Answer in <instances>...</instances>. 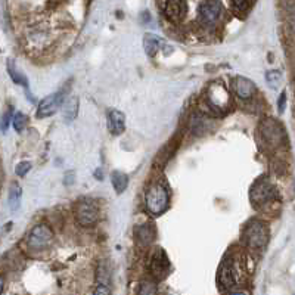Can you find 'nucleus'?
Segmentation results:
<instances>
[{
  "mask_svg": "<svg viewBox=\"0 0 295 295\" xmlns=\"http://www.w3.org/2000/svg\"><path fill=\"white\" fill-rule=\"evenodd\" d=\"M146 207L151 214L160 215L165 211L168 205V192L161 181H155L151 184V188L146 192Z\"/></svg>",
  "mask_w": 295,
  "mask_h": 295,
  "instance_id": "obj_1",
  "label": "nucleus"
},
{
  "mask_svg": "<svg viewBox=\"0 0 295 295\" xmlns=\"http://www.w3.org/2000/svg\"><path fill=\"white\" fill-rule=\"evenodd\" d=\"M245 242L248 248L254 251H260L267 242V230L260 221H252L245 232Z\"/></svg>",
  "mask_w": 295,
  "mask_h": 295,
  "instance_id": "obj_2",
  "label": "nucleus"
},
{
  "mask_svg": "<svg viewBox=\"0 0 295 295\" xmlns=\"http://www.w3.org/2000/svg\"><path fill=\"white\" fill-rule=\"evenodd\" d=\"M76 217L79 225L83 228H90L96 223L98 220V208L93 201L82 199L76 205Z\"/></svg>",
  "mask_w": 295,
  "mask_h": 295,
  "instance_id": "obj_3",
  "label": "nucleus"
},
{
  "mask_svg": "<svg viewBox=\"0 0 295 295\" xmlns=\"http://www.w3.org/2000/svg\"><path fill=\"white\" fill-rule=\"evenodd\" d=\"M207 102L215 111H225L230 105V96H229L228 90L225 89V86L211 84L208 89Z\"/></svg>",
  "mask_w": 295,
  "mask_h": 295,
  "instance_id": "obj_4",
  "label": "nucleus"
},
{
  "mask_svg": "<svg viewBox=\"0 0 295 295\" xmlns=\"http://www.w3.org/2000/svg\"><path fill=\"white\" fill-rule=\"evenodd\" d=\"M198 14H199V19L204 24L207 25L215 24L221 16V14H223V5H221L220 0H204L199 5Z\"/></svg>",
  "mask_w": 295,
  "mask_h": 295,
  "instance_id": "obj_5",
  "label": "nucleus"
},
{
  "mask_svg": "<svg viewBox=\"0 0 295 295\" xmlns=\"http://www.w3.org/2000/svg\"><path fill=\"white\" fill-rule=\"evenodd\" d=\"M53 235H52V230L45 226V225H40V226H35L30 235H28V246L31 249H35V251H40V249H45L50 241H52Z\"/></svg>",
  "mask_w": 295,
  "mask_h": 295,
  "instance_id": "obj_6",
  "label": "nucleus"
},
{
  "mask_svg": "<svg viewBox=\"0 0 295 295\" xmlns=\"http://www.w3.org/2000/svg\"><path fill=\"white\" fill-rule=\"evenodd\" d=\"M64 100H65V99L62 98V92H58V93H53V95L46 96V98L42 99L40 103H39V109H37V117H39V118L50 117L52 114L56 113L58 106H62Z\"/></svg>",
  "mask_w": 295,
  "mask_h": 295,
  "instance_id": "obj_7",
  "label": "nucleus"
},
{
  "mask_svg": "<svg viewBox=\"0 0 295 295\" xmlns=\"http://www.w3.org/2000/svg\"><path fill=\"white\" fill-rule=\"evenodd\" d=\"M273 188L267 181H257L251 189V201L255 205L264 204L273 198Z\"/></svg>",
  "mask_w": 295,
  "mask_h": 295,
  "instance_id": "obj_8",
  "label": "nucleus"
},
{
  "mask_svg": "<svg viewBox=\"0 0 295 295\" xmlns=\"http://www.w3.org/2000/svg\"><path fill=\"white\" fill-rule=\"evenodd\" d=\"M149 266H151V272H152L154 276H157V278L165 276V273H167L170 264H168V258H167V255H165V251H164L163 248H157V249L154 251V254H152V257H151Z\"/></svg>",
  "mask_w": 295,
  "mask_h": 295,
  "instance_id": "obj_9",
  "label": "nucleus"
},
{
  "mask_svg": "<svg viewBox=\"0 0 295 295\" xmlns=\"http://www.w3.org/2000/svg\"><path fill=\"white\" fill-rule=\"evenodd\" d=\"M165 15L173 22H180L186 15V0H165Z\"/></svg>",
  "mask_w": 295,
  "mask_h": 295,
  "instance_id": "obj_10",
  "label": "nucleus"
},
{
  "mask_svg": "<svg viewBox=\"0 0 295 295\" xmlns=\"http://www.w3.org/2000/svg\"><path fill=\"white\" fill-rule=\"evenodd\" d=\"M233 89H235V93L241 99H249L255 93L254 83L251 80L242 77V76H238L236 79H233Z\"/></svg>",
  "mask_w": 295,
  "mask_h": 295,
  "instance_id": "obj_11",
  "label": "nucleus"
},
{
  "mask_svg": "<svg viewBox=\"0 0 295 295\" xmlns=\"http://www.w3.org/2000/svg\"><path fill=\"white\" fill-rule=\"evenodd\" d=\"M108 120H109V131L113 134H121L124 131L126 118H124L123 113H120V111H117V109L109 111Z\"/></svg>",
  "mask_w": 295,
  "mask_h": 295,
  "instance_id": "obj_12",
  "label": "nucleus"
},
{
  "mask_svg": "<svg viewBox=\"0 0 295 295\" xmlns=\"http://www.w3.org/2000/svg\"><path fill=\"white\" fill-rule=\"evenodd\" d=\"M62 117L65 121H72L74 118L77 117V113H79V98L76 96H69L64 100L62 103Z\"/></svg>",
  "mask_w": 295,
  "mask_h": 295,
  "instance_id": "obj_13",
  "label": "nucleus"
},
{
  "mask_svg": "<svg viewBox=\"0 0 295 295\" xmlns=\"http://www.w3.org/2000/svg\"><path fill=\"white\" fill-rule=\"evenodd\" d=\"M111 181H113V186L117 194H123L129 184V177L123 171H113L111 174Z\"/></svg>",
  "mask_w": 295,
  "mask_h": 295,
  "instance_id": "obj_14",
  "label": "nucleus"
},
{
  "mask_svg": "<svg viewBox=\"0 0 295 295\" xmlns=\"http://www.w3.org/2000/svg\"><path fill=\"white\" fill-rule=\"evenodd\" d=\"M143 48H145V52L149 55V56H154L160 48V37L155 35V34H151L148 33L145 34V39H143Z\"/></svg>",
  "mask_w": 295,
  "mask_h": 295,
  "instance_id": "obj_15",
  "label": "nucleus"
},
{
  "mask_svg": "<svg viewBox=\"0 0 295 295\" xmlns=\"http://www.w3.org/2000/svg\"><path fill=\"white\" fill-rule=\"evenodd\" d=\"M136 238L142 245H148L151 244L154 239V230L149 225H145L136 229Z\"/></svg>",
  "mask_w": 295,
  "mask_h": 295,
  "instance_id": "obj_16",
  "label": "nucleus"
},
{
  "mask_svg": "<svg viewBox=\"0 0 295 295\" xmlns=\"http://www.w3.org/2000/svg\"><path fill=\"white\" fill-rule=\"evenodd\" d=\"M21 197H22V191L19 188L18 183H14L11 186V192H9V202H11V210L15 211L19 208L21 204Z\"/></svg>",
  "mask_w": 295,
  "mask_h": 295,
  "instance_id": "obj_17",
  "label": "nucleus"
},
{
  "mask_svg": "<svg viewBox=\"0 0 295 295\" xmlns=\"http://www.w3.org/2000/svg\"><path fill=\"white\" fill-rule=\"evenodd\" d=\"M139 295H157V285L149 280L142 282L139 286Z\"/></svg>",
  "mask_w": 295,
  "mask_h": 295,
  "instance_id": "obj_18",
  "label": "nucleus"
},
{
  "mask_svg": "<svg viewBox=\"0 0 295 295\" xmlns=\"http://www.w3.org/2000/svg\"><path fill=\"white\" fill-rule=\"evenodd\" d=\"M266 82H267L270 86L278 87L279 83L282 82V74H280L279 71H269V72L266 74Z\"/></svg>",
  "mask_w": 295,
  "mask_h": 295,
  "instance_id": "obj_19",
  "label": "nucleus"
},
{
  "mask_svg": "<svg viewBox=\"0 0 295 295\" xmlns=\"http://www.w3.org/2000/svg\"><path fill=\"white\" fill-rule=\"evenodd\" d=\"M9 72H11V77H12V80H14L15 83H18V84H24V87H27V86H28L27 79H25L24 76H19V72H16V71H15V68H14V64H12V62H9Z\"/></svg>",
  "mask_w": 295,
  "mask_h": 295,
  "instance_id": "obj_20",
  "label": "nucleus"
},
{
  "mask_svg": "<svg viewBox=\"0 0 295 295\" xmlns=\"http://www.w3.org/2000/svg\"><path fill=\"white\" fill-rule=\"evenodd\" d=\"M25 121H27L25 115H24V114H21V113H16V114H15V117H14V120H12L14 129H15L16 131H22V130H24V127H25Z\"/></svg>",
  "mask_w": 295,
  "mask_h": 295,
  "instance_id": "obj_21",
  "label": "nucleus"
},
{
  "mask_svg": "<svg viewBox=\"0 0 295 295\" xmlns=\"http://www.w3.org/2000/svg\"><path fill=\"white\" fill-rule=\"evenodd\" d=\"M230 2H232L233 9L238 11V12L246 11V8H248V5H249V0H230Z\"/></svg>",
  "mask_w": 295,
  "mask_h": 295,
  "instance_id": "obj_22",
  "label": "nucleus"
},
{
  "mask_svg": "<svg viewBox=\"0 0 295 295\" xmlns=\"http://www.w3.org/2000/svg\"><path fill=\"white\" fill-rule=\"evenodd\" d=\"M30 168H31V164L28 163V161H24V163H19L18 165H16V174L19 176V177H24L28 171H30Z\"/></svg>",
  "mask_w": 295,
  "mask_h": 295,
  "instance_id": "obj_23",
  "label": "nucleus"
},
{
  "mask_svg": "<svg viewBox=\"0 0 295 295\" xmlns=\"http://www.w3.org/2000/svg\"><path fill=\"white\" fill-rule=\"evenodd\" d=\"M11 120H12V108H9V111L3 115V123H2V130H3V131L8 130V126H9Z\"/></svg>",
  "mask_w": 295,
  "mask_h": 295,
  "instance_id": "obj_24",
  "label": "nucleus"
},
{
  "mask_svg": "<svg viewBox=\"0 0 295 295\" xmlns=\"http://www.w3.org/2000/svg\"><path fill=\"white\" fill-rule=\"evenodd\" d=\"M93 295H111V289L106 285H98V288L95 289Z\"/></svg>",
  "mask_w": 295,
  "mask_h": 295,
  "instance_id": "obj_25",
  "label": "nucleus"
},
{
  "mask_svg": "<svg viewBox=\"0 0 295 295\" xmlns=\"http://www.w3.org/2000/svg\"><path fill=\"white\" fill-rule=\"evenodd\" d=\"M285 105H286V93H285V92H282V93H280V96H279V102H278L279 113H283Z\"/></svg>",
  "mask_w": 295,
  "mask_h": 295,
  "instance_id": "obj_26",
  "label": "nucleus"
},
{
  "mask_svg": "<svg viewBox=\"0 0 295 295\" xmlns=\"http://www.w3.org/2000/svg\"><path fill=\"white\" fill-rule=\"evenodd\" d=\"M230 295H246L245 292H241V291H235V292H232Z\"/></svg>",
  "mask_w": 295,
  "mask_h": 295,
  "instance_id": "obj_27",
  "label": "nucleus"
},
{
  "mask_svg": "<svg viewBox=\"0 0 295 295\" xmlns=\"http://www.w3.org/2000/svg\"><path fill=\"white\" fill-rule=\"evenodd\" d=\"M96 177H98V179H102V173H100V168H98V171H96Z\"/></svg>",
  "mask_w": 295,
  "mask_h": 295,
  "instance_id": "obj_28",
  "label": "nucleus"
}]
</instances>
